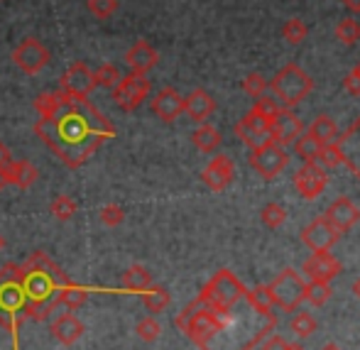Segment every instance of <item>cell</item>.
Returning <instances> with one entry per match:
<instances>
[{"mask_svg":"<svg viewBox=\"0 0 360 350\" xmlns=\"http://www.w3.org/2000/svg\"><path fill=\"white\" fill-rule=\"evenodd\" d=\"M34 133L57 152L59 160L69 167H79L89 160L91 152H96L101 142L113 138L115 128L98 108L84 98L64 105L57 118L37 120Z\"/></svg>","mask_w":360,"mask_h":350,"instance_id":"cell-1","label":"cell"},{"mask_svg":"<svg viewBox=\"0 0 360 350\" xmlns=\"http://www.w3.org/2000/svg\"><path fill=\"white\" fill-rule=\"evenodd\" d=\"M270 89L275 98L282 103V108H297L304 98L314 91V79L299 64L289 62L272 76Z\"/></svg>","mask_w":360,"mask_h":350,"instance_id":"cell-2","label":"cell"},{"mask_svg":"<svg viewBox=\"0 0 360 350\" xmlns=\"http://www.w3.org/2000/svg\"><path fill=\"white\" fill-rule=\"evenodd\" d=\"M245 292L248 287L231 270H218L196 299L206 306H236L245 299Z\"/></svg>","mask_w":360,"mask_h":350,"instance_id":"cell-3","label":"cell"},{"mask_svg":"<svg viewBox=\"0 0 360 350\" xmlns=\"http://www.w3.org/2000/svg\"><path fill=\"white\" fill-rule=\"evenodd\" d=\"M267 289H270L272 304H275L277 309H282V311H287V313H294L299 309V304L304 302L307 280H304L297 270L287 267V270H282L275 280L267 284Z\"/></svg>","mask_w":360,"mask_h":350,"instance_id":"cell-4","label":"cell"},{"mask_svg":"<svg viewBox=\"0 0 360 350\" xmlns=\"http://www.w3.org/2000/svg\"><path fill=\"white\" fill-rule=\"evenodd\" d=\"M96 89L94 84V71H91L86 64L76 62L67 69V74L62 76V84H59V101L62 105H72L74 101H84L89 98V93Z\"/></svg>","mask_w":360,"mask_h":350,"instance_id":"cell-5","label":"cell"},{"mask_svg":"<svg viewBox=\"0 0 360 350\" xmlns=\"http://www.w3.org/2000/svg\"><path fill=\"white\" fill-rule=\"evenodd\" d=\"M150 96V79L145 74H133L118 81V86L113 89V103L125 113H133L135 108L143 105V101Z\"/></svg>","mask_w":360,"mask_h":350,"instance_id":"cell-6","label":"cell"},{"mask_svg":"<svg viewBox=\"0 0 360 350\" xmlns=\"http://www.w3.org/2000/svg\"><path fill=\"white\" fill-rule=\"evenodd\" d=\"M250 164H252V169L262 176V179L272 181L287 169L289 155H287L285 147L275 145V142H267V145H262L260 150L250 152Z\"/></svg>","mask_w":360,"mask_h":350,"instance_id":"cell-7","label":"cell"},{"mask_svg":"<svg viewBox=\"0 0 360 350\" xmlns=\"http://www.w3.org/2000/svg\"><path fill=\"white\" fill-rule=\"evenodd\" d=\"M270 118H265L262 113H257L255 108H250L240 120L236 123V135L240 138L243 145L248 150H260L262 145L270 142Z\"/></svg>","mask_w":360,"mask_h":350,"instance_id":"cell-8","label":"cell"},{"mask_svg":"<svg viewBox=\"0 0 360 350\" xmlns=\"http://www.w3.org/2000/svg\"><path fill=\"white\" fill-rule=\"evenodd\" d=\"M49 59H52L49 49L44 47L39 39H34V37L22 39V42H20L18 47L13 49V64L20 71L30 74V76L39 74V71H42L49 64Z\"/></svg>","mask_w":360,"mask_h":350,"instance_id":"cell-9","label":"cell"},{"mask_svg":"<svg viewBox=\"0 0 360 350\" xmlns=\"http://www.w3.org/2000/svg\"><path fill=\"white\" fill-rule=\"evenodd\" d=\"M292 181H294V189L299 191L302 199L314 201L323 194V189H326V184H328V176H326V171L319 164H314V162H302V167L294 171Z\"/></svg>","mask_w":360,"mask_h":350,"instance_id":"cell-10","label":"cell"},{"mask_svg":"<svg viewBox=\"0 0 360 350\" xmlns=\"http://www.w3.org/2000/svg\"><path fill=\"white\" fill-rule=\"evenodd\" d=\"M343 265L336 255H331V250L326 252H311V257H307L302 265V277L304 280H319V282H331L341 275Z\"/></svg>","mask_w":360,"mask_h":350,"instance_id":"cell-11","label":"cell"},{"mask_svg":"<svg viewBox=\"0 0 360 350\" xmlns=\"http://www.w3.org/2000/svg\"><path fill=\"white\" fill-rule=\"evenodd\" d=\"M341 240V233L331 226L323 216H319L316 221H311L307 228L302 231V242L309 247L311 252H326L331 250L336 242Z\"/></svg>","mask_w":360,"mask_h":350,"instance_id":"cell-12","label":"cell"},{"mask_svg":"<svg viewBox=\"0 0 360 350\" xmlns=\"http://www.w3.org/2000/svg\"><path fill=\"white\" fill-rule=\"evenodd\" d=\"M302 133H304V125L292 108H282L270 123V142L285 147V150H289Z\"/></svg>","mask_w":360,"mask_h":350,"instance_id":"cell-13","label":"cell"},{"mask_svg":"<svg viewBox=\"0 0 360 350\" xmlns=\"http://www.w3.org/2000/svg\"><path fill=\"white\" fill-rule=\"evenodd\" d=\"M336 147L341 152V164H346V169L360 179V118L348 125L346 133L338 135Z\"/></svg>","mask_w":360,"mask_h":350,"instance_id":"cell-14","label":"cell"},{"mask_svg":"<svg viewBox=\"0 0 360 350\" xmlns=\"http://www.w3.org/2000/svg\"><path fill=\"white\" fill-rule=\"evenodd\" d=\"M236 176V164L228 155H216L201 171V179L211 191H226Z\"/></svg>","mask_w":360,"mask_h":350,"instance_id":"cell-15","label":"cell"},{"mask_svg":"<svg viewBox=\"0 0 360 350\" xmlns=\"http://www.w3.org/2000/svg\"><path fill=\"white\" fill-rule=\"evenodd\" d=\"M150 108L162 123H174V120L184 113V96L176 89H172V86H165L160 93H155Z\"/></svg>","mask_w":360,"mask_h":350,"instance_id":"cell-16","label":"cell"},{"mask_svg":"<svg viewBox=\"0 0 360 350\" xmlns=\"http://www.w3.org/2000/svg\"><path fill=\"white\" fill-rule=\"evenodd\" d=\"M323 218H326V221L343 235V233H348L360 221V209L348 199V196H341V199H336L331 206H328L326 213H323Z\"/></svg>","mask_w":360,"mask_h":350,"instance_id":"cell-17","label":"cell"},{"mask_svg":"<svg viewBox=\"0 0 360 350\" xmlns=\"http://www.w3.org/2000/svg\"><path fill=\"white\" fill-rule=\"evenodd\" d=\"M157 62H160V54H157V49L152 47L150 42H145V39L135 42L133 47L125 52V64H128L133 74H147L150 69L157 67Z\"/></svg>","mask_w":360,"mask_h":350,"instance_id":"cell-18","label":"cell"},{"mask_svg":"<svg viewBox=\"0 0 360 350\" xmlns=\"http://www.w3.org/2000/svg\"><path fill=\"white\" fill-rule=\"evenodd\" d=\"M214 110H216V101L211 98V93L204 89H194L184 98V113L189 115L194 123H206V120L214 115Z\"/></svg>","mask_w":360,"mask_h":350,"instance_id":"cell-19","label":"cell"},{"mask_svg":"<svg viewBox=\"0 0 360 350\" xmlns=\"http://www.w3.org/2000/svg\"><path fill=\"white\" fill-rule=\"evenodd\" d=\"M3 171H5V179H8V186H18V189H22V191L30 189L39 176L34 164L27 160H13Z\"/></svg>","mask_w":360,"mask_h":350,"instance_id":"cell-20","label":"cell"},{"mask_svg":"<svg viewBox=\"0 0 360 350\" xmlns=\"http://www.w3.org/2000/svg\"><path fill=\"white\" fill-rule=\"evenodd\" d=\"M52 333L62 346H72L84 333V323L74 316V313H59L52 321Z\"/></svg>","mask_w":360,"mask_h":350,"instance_id":"cell-21","label":"cell"},{"mask_svg":"<svg viewBox=\"0 0 360 350\" xmlns=\"http://www.w3.org/2000/svg\"><path fill=\"white\" fill-rule=\"evenodd\" d=\"M307 133L311 135V138L316 140L319 145H328V142H336L338 125H336V120H333L331 115L321 113V115H316V118H314V123L309 125Z\"/></svg>","mask_w":360,"mask_h":350,"instance_id":"cell-22","label":"cell"},{"mask_svg":"<svg viewBox=\"0 0 360 350\" xmlns=\"http://www.w3.org/2000/svg\"><path fill=\"white\" fill-rule=\"evenodd\" d=\"M191 142L196 145V150H201V152H206V155H211V152H216L218 147H221V133L214 128V125H209V123H199V128L191 133Z\"/></svg>","mask_w":360,"mask_h":350,"instance_id":"cell-23","label":"cell"},{"mask_svg":"<svg viewBox=\"0 0 360 350\" xmlns=\"http://www.w3.org/2000/svg\"><path fill=\"white\" fill-rule=\"evenodd\" d=\"M245 302L250 304L252 311L262 313V316H270V313H275V304H272V297H270V289H267V284H260V287L248 289Z\"/></svg>","mask_w":360,"mask_h":350,"instance_id":"cell-24","label":"cell"},{"mask_svg":"<svg viewBox=\"0 0 360 350\" xmlns=\"http://www.w3.org/2000/svg\"><path fill=\"white\" fill-rule=\"evenodd\" d=\"M89 299V289L81 287V284H74V282H67L64 287H59V294H57V302L64 304L69 311L74 309H81Z\"/></svg>","mask_w":360,"mask_h":350,"instance_id":"cell-25","label":"cell"},{"mask_svg":"<svg viewBox=\"0 0 360 350\" xmlns=\"http://www.w3.org/2000/svg\"><path fill=\"white\" fill-rule=\"evenodd\" d=\"M123 287L128 289V292L143 294L145 289H150V287H152V275H150V270H147V267H143V265L128 267V270H125V275H123Z\"/></svg>","mask_w":360,"mask_h":350,"instance_id":"cell-26","label":"cell"},{"mask_svg":"<svg viewBox=\"0 0 360 350\" xmlns=\"http://www.w3.org/2000/svg\"><path fill=\"white\" fill-rule=\"evenodd\" d=\"M143 302H145V306H147V311H150V313H160V311H165V309L169 306L172 297H169V292H167L165 287H157V284H152L150 289H145V292H143Z\"/></svg>","mask_w":360,"mask_h":350,"instance_id":"cell-27","label":"cell"},{"mask_svg":"<svg viewBox=\"0 0 360 350\" xmlns=\"http://www.w3.org/2000/svg\"><path fill=\"white\" fill-rule=\"evenodd\" d=\"M62 101H59L57 91L54 93H39L37 98H34V110L39 113V120H52L57 118V113L62 110Z\"/></svg>","mask_w":360,"mask_h":350,"instance_id":"cell-28","label":"cell"},{"mask_svg":"<svg viewBox=\"0 0 360 350\" xmlns=\"http://www.w3.org/2000/svg\"><path fill=\"white\" fill-rule=\"evenodd\" d=\"M331 294H333L331 282L309 280L307 282V292H304V302H309L311 306H323V304L331 299Z\"/></svg>","mask_w":360,"mask_h":350,"instance_id":"cell-29","label":"cell"},{"mask_svg":"<svg viewBox=\"0 0 360 350\" xmlns=\"http://www.w3.org/2000/svg\"><path fill=\"white\" fill-rule=\"evenodd\" d=\"M289 328H292V333L299 338V341H304V338L314 336L316 333V318L311 316L309 311H294L292 316V323H289Z\"/></svg>","mask_w":360,"mask_h":350,"instance_id":"cell-30","label":"cell"},{"mask_svg":"<svg viewBox=\"0 0 360 350\" xmlns=\"http://www.w3.org/2000/svg\"><path fill=\"white\" fill-rule=\"evenodd\" d=\"M294 155L299 157L302 162H314L316 160V155H319V150H321V145H319L316 140L311 138L309 133H302L297 140H294Z\"/></svg>","mask_w":360,"mask_h":350,"instance_id":"cell-31","label":"cell"},{"mask_svg":"<svg viewBox=\"0 0 360 350\" xmlns=\"http://www.w3.org/2000/svg\"><path fill=\"white\" fill-rule=\"evenodd\" d=\"M336 39L346 47H353V44L360 42V25L358 20L353 18H343L341 22L336 25Z\"/></svg>","mask_w":360,"mask_h":350,"instance_id":"cell-32","label":"cell"},{"mask_svg":"<svg viewBox=\"0 0 360 350\" xmlns=\"http://www.w3.org/2000/svg\"><path fill=\"white\" fill-rule=\"evenodd\" d=\"M120 79H123V76H120L118 67H115V64H108V62L101 64V67L94 71V84L101 86V89H110V91H113L115 86H118Z\"/></svg>","mask_w":360,"mask_h":350,"instance_id":"cell-33","label":"cell"},{"mask_svg":"<svg viewBox=\"0 0 360 350\" xmlns=\"http://www.w3.org/2000/svg\"><path fill=\"white\" fill-rule=\"evenodd\" d=\"M267 89H270V81H267L260 71H250V74L243 79V91H245L250 98H260V96H265Z\"/></svg>","mask_w":360,"mask_h":350,"instance_id":"cell-34","label":"cell"},{"mask_svg":"<svg viewBox=\"0 0 360 350\" xmlns=\"http://www.w3.org/2000/svg\"><path fill=\"white\" fill-rule=\"evenodd\" d=\"M49 211H52V216L57 218V221H72L76 216V201L72 196L67 194H59L57 199L52 201V206H49Z\"/></svg>","mask_w":360,"mask_h":350,"instance_id":"cell-35","label":"cell"},{"mask_svg":"<svg viewBox=\"0 0 360 350\" xmlns=\"http://www.w3.org/2000/svg\"><path fill=\"white\" fill-rule=\"evenodd\" d=\"M314 164H319L323 171L333 169V167L341 164V152H338L336 142H328V145H321V150H319L316 160H314Z\"/></svg>","mask_w":360,"mask_h":350,"instance_id":"cell-36","label":"cell"},{"mask_svg":"<svg viewBox=\"0 0 360 350\" xmlns=\"http://www.w3.org/2000/svg\"><path fill=\"white\" fill-rule=\"evenodd\" d=\"M307 34H309V27L304 25V20H299V18L287 20L285 27H282V37H285L289 44H302L304 39H307Z\"/></svg>","mask_w":360,"mask_h":350,"instance_id":"cell-37","label":"cell"},{"mask_svg":"<svg viewBox=\"0 0 360 350\" xmlns=\"http://www.w3.org/2000/svg\"><path fill=\"white\" fill-rule=\"evenodd\" d=\"M135 333H138L140 341H145V343H155L157 338H160V333H162V326H160V321H157V318L145 316L143 321H140L138 326H135Z\"/></svg>","mask_w":360,"mask_h":350,"instance_id":"cell-38","label":"cell"},{"mask_svg":"<svg viewBox=\"0 0 360 350\" xmlns=\"http://www.w3.org/2000/svg\"><path fill=\"white\" fill-rule=\"evenodd\" d=\"M260 216H262V223H265L267 228H280L282 223L287 221V211L282 204H267Z\"/></svg>","mask_w":360,"mask_h":350,"instance_id":"cell-39","label":"cell"},{"mask_svg":"<svg viewBox=\"0 0 360 350\" xmlns=\"http://www.w3.org/2000/svg\"><path fill=\"white\" fill-rule=\"evenodd\" d=\"M89 13L98 20H108L118 10V0H86Z\"/></svg>","mask_w":360,"mask_h":350,"instance_id":"cell-40","label":"cell"},{"mask_svg":"<svg viewBox=\"0 0 360 350\" xmlns=\"http://www.w3.org/2000/svg\"><path fill=\"white\" fill-rule=\"evenodd\" d=\"M252 108H255L257 113L265 115V118L272 120L282 110V103L275 98V96H260V98H255V105H252Z\"/></svg>","mask_w":360,"mask_h":350,"instance_id":"cell-41","label":"cell"},{"mask_svg":"<svg viewBox=\"0 0 360 350\" xmlns=\"http://www.w3.org/2000/svg\"><path fill=\"white\" fill-rule=\"evenodd\" d=\"M98 218H101V223L115 228V226H120V223L125 221V211L120 209L118 204H108V206H103V209L98 211Z\"/></svg>","mask_w":360,"mask_h":350,"instance_id":"cell-42","label":"cell"},{"mask_svg":"<svg viewBox=\"0 0 360 350\" xmlns=\"http://www.w3.org/2000/svg\"><path fill=\"white\" fill-rule=\"evenodd\" d=\"M287 346H289V343L285 341V338H282L280 333L272 331L270 336L260 343V350H287Z\"/></svg>","mask_w":360,"mask_h":350,"instance_id":"cell-43","label":"cell"},{"mask_svg":"<svg viewBox=\"0 0 360 350\" xmlns=\"http://www.w3.org/2000/svg\"><path fill=\"white\" fill-rule=\"evenodd\" d=\"M343 89H346L351 96H360V76L356 74V69L348 71V74L343 76Z\"/></svg>","mask_w":360,"mask_h":350,"instance_id":"cell-44","label":"cell"},{"mask_svg":"<svg viewBox=\"0 0 360 350\" xmlns=\"http://www.w3.org/2000/svg\"><path fill=\"white\" fill-rule=\"evenodd\" d=\"M10 162H13V155H10L8 145H3V142H0V169H5Z\"/></svg>","mask_w":360,"mask_h":350,"instance_id":"cell-45","label":"cell"},{"mask_svg":"<svg viewBox=\"0 0 360 350\" xmlns=\"http://www.w3.org/2000/svg\"><path fill=\"white\" fill-rule=\"evenodd\" d=\"M338 3H343L346 5L351 13H360V0H338Z\"/></svg>","mask_w":360,"mask_h":350,"instance_id":"cell-46","label":"cell"},{"mask_svg":"<svg viewBox=\"0 0 360 350\" xmlns=\"http://www.w3.org/2000/svg\"><path fill=\"white\" fill-rule=\"evenodd\" d=\"M5 186H8V179H5V171L0 169V191H3Z\"/></svg>","mask_w":360,"mask_h":350,"instance_id":"cell-47","label":"cell"},{"mask_svg":"<svg viewBox=\"0 0 360 350\" xmlns=\"http://www.w3.org/2000/svg\"><path fill=\"white\" fill-rule=\"evenodd\" d=\"M353 294L358 297V302H360V277L356 280V284H353Z\"/></svg>","mask_w":360,"mask_h":350,"instance_id":"cell-48","label":"cell"},{"mask_svg":"<svg viewBox=\"0 0 360 350\" xmlns=\"http://www.w3.org/2000/svg\"><path fill=\"white\" fill-rule=\"evenodd\" d=\"M287 350H307V348H304L302 343H289V346H287Z\"/></svg>","mask_w":360,"mask_h":350,"instance_id":"cell-49","label":"cell"},{"mask_svg":"<svg viewBox=\"0 0 360 350\" xmlns=\"http://www.w3.org/2000/svg\"><path fill=\"white\" fill-rule=\"evenodd\" d=\"M321 350H341V348H338L336 343H326V346H323Z\"/></svg>","mask_w":360,"mask_h":350,"instance_id":"cell-50","label":"cell"},{"mask_svg":"<svg viewBox=\"0 0 360 350\" xmlns=\"http://www.w3.org/2000/svg\"><path fill=\"white\" fill-rule=\"evenodd\" d=\"M5 250V238H3V233H0V252Z\"/></svg>","mask_w":360,"mask_h":350,"instance_id":"cell-51","label":"cell"},{"mask_svg":"<svg viewBox=\"0 0 360 350\" xmlns=\"http://www.w3.org/2000/svg\"><path fill=\"white\" fill-rule=\"evenodd\" d=\"M356 74L360 76V64H358V67H356Z\"/></svg>","mask_w":360,"mask_h":350,"instance_id":"cell-52","label":"cell"},{"mask_svg":"<svg viewBox=\"0 0 360 350\" xmlns=\"http://www.w3.org/2000/svg\"><path fill=\"white\" fill-rule=\"evenodd\" d=\"M0 3H3V0H0Z\"/></svg>","mask_w":360,"mask_h":350,"instance_id":"cell-53","label":"cell"}]
</instances>
